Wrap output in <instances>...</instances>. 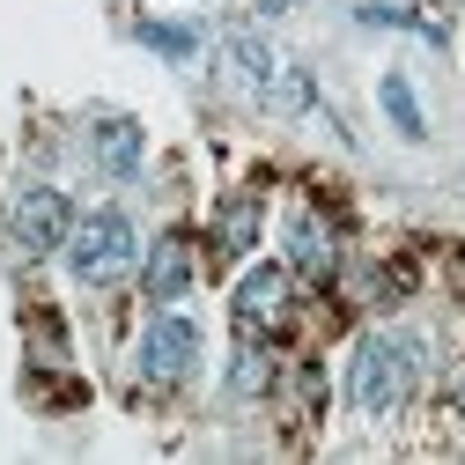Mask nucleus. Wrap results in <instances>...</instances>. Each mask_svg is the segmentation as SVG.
<instances>
[{
    "label": "nucleus",
    "instance_id": "3",
    "mask_svg": "<svg viewBox=\"0 0 465 465\" xmlns=\"http://www.w3.org/2000/svg\"><path fill=\"white\" fill-rule=\"evenodd\" d=\"M67 229H74V214H67V193H60V185H30V193H15V207H8V237H15L30 259L60 252Z\"/></svg>",
    "mask_w": 465,
    "mask_h": 465
},
{
    "label": "nucleus",
    "instance_id": "2",
    "mask_svg": "<svg viewBox=\"0 0 465 465\" xmlns=\"http://www.w3.org/2000/svg\"><path fill=\"white\" fill-rule=\"evenodd\" d=\"M134 259H141V237H134V222H126L119 207H96V214H82V222L67 229V266H74L82 288L126 281Z\"/></svg>",
    "mask_w": 465,
    "mask_h": 465
},
{
    "label": "nucleus",
    "instance_id": "11",
    "mask_svg": "<svg viewBox=\"0 0 465 465\" xmlns=\"http://www.w3.org/2000/svg\"><path fill=\"white\" fill-rule=\"evenodd\" d=\"M377 96H384V119H391L406 141H421V134H429V126H421V104H414V82H406V74H384Z\"/></svg>",
    "mask_w": 465,
    "mask_h": 465
},
{
    "label": "nucleus",
    "instance_id": "8",
    "mask_svg": "<svg viewBox=\"0 0 465 465\" xmlns=\"http://www.w3.org/2000/svg\"><path fill=\"white\" fill-rule=\"evenodd\" d=\"M288 259H296V273H311V281H332L340 244H332V229L318 214H296V222H288Z\"/></svg>",
    "mask_w": 465,
    "mask_h": 465
},
{
    "label": "nucleus",
    "instance_id": "7",
    "mask_svg": "<svg viewBox=\"0 0 465 465\" xmlns=\"http://www.w3.org/2000/svg\"><path fill=\"white\" fill-rule=\"evenodd\" d=\"M89 148H96L104 178H134V170H141V126L119 119V111H104V119L89 126Z\"/></svg>",
    "mask_w": 465,
    "mask_h": 465
},
{
    "label": "nucleus",
    "instance_id": "4",
    "mask_svg": "<svg viewBox=\"0 0 465 465\" xmlns=\"http://www.w3.org/2000/svg\"><path fill=\"white\" fill-rule=\"evenodd\" d=\"M134 362H141L148 384H178V377L200 362V325H193V318H155V325L141 332V355H134Z\"/></svg>",
    "mask_w": 465,
    "mask_h": 465
},
{
    "label": "nucleus",
    "instance_id": "5",
    "mask_svg": "<svg viewBox=\"0 0 465 465\" xmlns=\"http://www.w3.org/2000/svg\"><path fill=\"white\" fill-rule=\"evenodd\" d=\"M281 318H288V266H252L237 281V332L244 340H266Z\"/></svg>",
    "mask_w": 465,
    "mask_h": 465
},
{
    "label": "nucleus",
    "instance_id": "13",
    "mask_svg": "<svg viewBox=\"0 0 465 465\" xmlns=\"http://www.w3.org/2000/svg\"><path fill=\"white\" fill-rule=\"evenodd\" d=\"M141 45L163 60H200V30L193 23H141Z\"/></svg>",
    "mask_w": 465,
    "mask_h": 465
},
{
    "label": "nucleus",
    "instance_id": "15",
    "mask_svg": "<svg viewBox=\"0 0 465 465\" xmlns=\"http://www.w3.org/2000/svg\"><path fill=\"white\" fill-rule=\"evenodd\" d=\"M252 15H281V8H296V0H244Z\"/></svg>",
    "mask_w": 465,
    "mask_h": 465
},
{
    "label": "nucleus",
    "instance_id": "10",
    "mask_svg": "<svg viewBox=\"0 0 465 465\" xmlns=\"http://www.w3.org/2000/svg\"><path fill=\"white\" fill-rule=\"evenodd\" d=\"M222 52L237 60V82H252V89H266V82H273V67H281V60H273V52H266L252 30H229V37H222Z\"/></svg>",
    "mask_w": 465,
    "mask_h": 465
},
{
    "label": "nucleus",
    "instance_id": "14",
    "mask_svg": "<svg viewBox=\"0 0 465 465\" xmlns=\"http://www.w3.org/2000/svg\"><path fill=\"white\" fill-rule=\"evenodd\" d=\"M266 355H259V347H244V355H237V370H229V391H237V399H252V391H266Z\"/></svg>",
    "mask_w": 465,
    "mask_h": 465
},
{
    "label": "nucleus",
    "instance_id": "6",
    "mask_svg": "<svg viewBox=\"0 0 465 465\" xmlns=\"http://www.w3.org/2000/svg\"><path fill=\"white\" fill-rule=\"evenodd\" d=\"M141 288H148V303H178L193 288V237H185V229H163V237L148 244Z\"/></svg>",
    "mask_w": 465,
    "mask_h": 465
},
{
    "label": "nucleus",
    "instance_id": "9",
    "mask_svg": "<svg viewBox=\"0 0 465 465\" xmlns=\"http://www.w3.org/2000/svg\"><path fill=\"white\" fill-rule=\"evenodd\" d=\"M252 244H259V200L237 193V200L214 214V252H222V259H244Z\"/></svg>",
    "mask_w": 465,
    "mask_h": 465
},
{
    "label": "nucleus",
    "instance_id": "1",
    "mask_svg": "<svg viewBox=\"0 0 465 465\" xmlns=\"http://www.w3.org/2000/svg\"><path fill=\"white\" fill-rule=\"evenodd\" d=\"M414 377H421V347L406 340V332H370L355 347V370H347V399H355L370 421H384V414L406 406Z\"/></svg>",
    "mask_w": 465,
    "mask_h": 465
},
{
    "label": "nucleus",
    "instance_id": "12",
    "mask_svg": "<svg viewBox=\"0 0 465 465\" xmlns=\"http://www.w3.org/2000/svg\"><path fill=\"white\" fill-rule=\"evenodd\" d=\"M259 96H266V111H281V119H296V111H311V74L281 60V67H273V82H266Z\"/></svg>",
    "mask_w": 465,
    "mask_h": 465
}]
</instances>
